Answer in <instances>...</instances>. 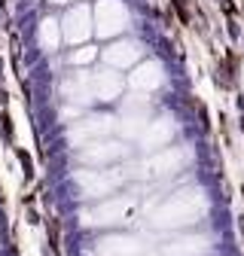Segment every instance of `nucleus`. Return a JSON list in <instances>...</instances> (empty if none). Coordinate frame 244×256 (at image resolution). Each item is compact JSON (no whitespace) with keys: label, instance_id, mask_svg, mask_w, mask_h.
Instances as JSON below:
<instances>
[{"label":"nucleus","instance_id":"obj_2","mask_svg":"<svg viewBox=\"0 0 244 256\" xmlns=\"http://www.w3.org/2000/svg\"><path fill=\"white\" fill-rule=\"evenodd\" d=\"M174 6H177V16H180V22H190V12H186V0H174Z\"/></svg>","mask_w":244,"mask_h":256},{"label":"nucleus","instance_id":"obj_3","mask_svg":"<svg viewBox=\"0 0 244 256\" xmlns=\"http://www.w3.org/2000/svg\"><path fill=\"white\" fill-rule=\"evenodd\" d=\"M18 162L24 165V174L30 177V158H28V152H24V150H18Z\"/></svg>","mask_w":244,"mask_h":256},{"label":"nucleus","instance_id":"obj_1","mask_svg":"<svg viewBox=\"0 0 244 256\" xmlns=\"http://www.w3.org/2000/svg\"><path fill=\"white\" fill-rule=\"evenodd\" d=\"M46 241H49L52 253H61V222H58V216L46 220Z\"/></svg>","mask_w":244,"mask_h":256}]
</instances>
